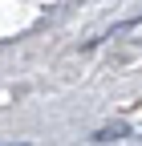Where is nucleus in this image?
<instances>
[{"mask_svg": "<svg viewBox=\"0 0 142 146\" xmlns=\"http://www.w3.org/2000/svg\"><path fill=\"white\" fill-rule=\"evenodd\" d=\"M130 134V126L126 122H114V126H102V130L94 134V142H118V138H126Z\"/></svg>", "mask_w": 142, "mask_h": 146, "instance_id": "nucleus-1", "label": "nucleus"}]
</instances>
